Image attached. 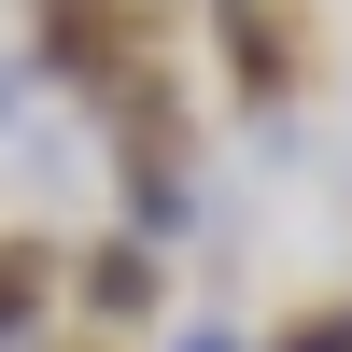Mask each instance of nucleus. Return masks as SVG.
Masks as SVG:
<instances>
[{
    "mask_svg": "<svg viewBox=\"0 0 352 352\" xmlns=\"http://www.w3.org/2000/svg\"><path fill=\"white\" fill-rule=\"evenodd\" d=\"M212 56L240 85V113H296L324 85V14L310 0H212Z\"/></svg>",
    "mask_w": 352,
    "mask_h": 352,
    "instance_id": "f257e3e1",
    "label": "nucleus"
},
{
    "mask_svg": "<svg viewBox=\"0 0 352 352\" xmlns=\"http://www.w3.org/2000/svg\"><path fill=\"white\" fill-rule=\"evenodd\" d=\"M155 310H169V240L113 226V240H85V254H71V324L99 338V352L155 338Z\"/></svg>",
    "mask_w": 352,
    "mask_h": 352,
    "instance_id": "f03ea898",
    "label": "nucleus"
},
{
    "mask_svg": "<svg viewBox=\"0 0 352 352\" xmlns=\"http://www.w3.org/2000/svg\"><path fill=\"white\" fill-rule=\"evenodd\" d=\"M56 310H71V240L0 226V352H56Z\"/></svg>",
    "mask_w": 352,
    "mask_h": 352,
    "instance_id": "7ed1b4c3",
    "label": "nucleus"
},
{
    "mask_svg": "<svg viewBox=\"0 0 352 352\" xmlns=\"http://www.w3.org/2000/svg\"><path fill=\"white\" fill-rule=\"evenodd\" d=\"M254 352H352V296H296V310H282Z\"/></svg>",
    "mask_w": 352,
    "mask_h": 352,
    "instance_id": "20e7f679",
    "label": "nucleus"
}]
</instances>
